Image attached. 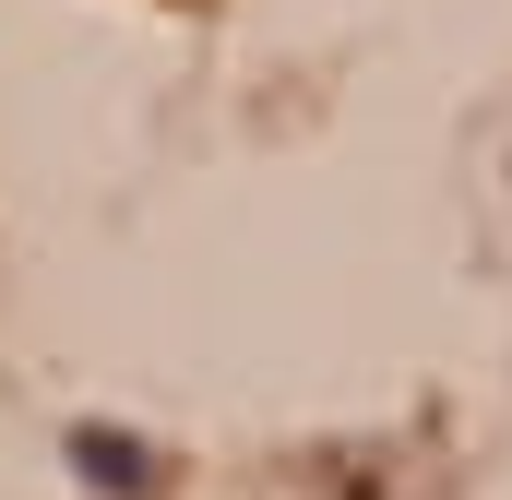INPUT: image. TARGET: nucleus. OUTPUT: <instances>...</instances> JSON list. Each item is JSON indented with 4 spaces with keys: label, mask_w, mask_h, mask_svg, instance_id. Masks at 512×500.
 I'll return each instance as SVG.
<instances>
[{
    "label": "nucleus",
    "mask_w": 512,
    "mask_h": 500,
    "mask_svg": "<svg viewBox=\"0 0 512 500\" xmlns=\"http://www.w3.org/2000/svg\"><path fill=\"white\" fill-rule=\"evenodd\" d=\"M72 465H84L108 500H155V453H143L131 429H72Z\"/></svg>",
    "instance_id": "1"
}]
</instances>
